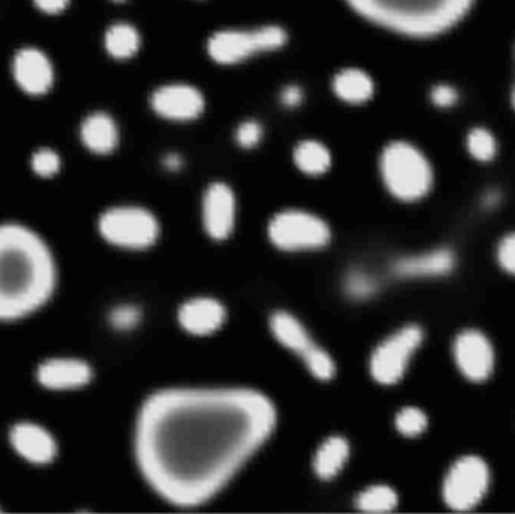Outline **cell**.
I'll return each instance as SVG.
<instances>
[{
  "instance_id": "cell-38",
  "label": "cell",
  "mask_w": 515,
  "mask_h": 514,
  "mask_svg": "<svg viewBox=\"0 0 515 514\" xmlns=\"http://www.w3.org/2000/svg\"><path fill=\"white\" fill-rule=\"evenodd\" d=\"M514 59H515V44H514Z\"/></svg>"
},
{
  "instance_id": "cell-8",
  "label": "cell",
  "mask_w": 515,
  "mask_h": 514,
  "mask_svg": "<svg viewBox=\"0 0 515 514\" xmlns=\"http://www.w3.org/2000/svg\"><path fill=\"white\" fill-rule=\"evenodd\" d=\"M270 329L273 337L282 347L302 359L303 364L315 379L323 382L333 379L336 365L332 356L315 343L308 329L293 314L285 311L273 314L270 319Z\"/></svg>"
},
{
  "instance_id": "cell-20",
  "label": "cell",
  "mask_w": 515,
  "mask_h": 514,
  "mask_svg": "<svg viewBox=\"0 0 515 514\" xmlns=\"http://www.w3.org/2000/svg\"><path fill=\"white\" fill-rule=\"evenodd\" d=\"M350 459V444L342 436H330L321 442L312 460V469L321 480H333Z\"/></svg>"
},
{
  "instance_id": "cell-25",
  "label": "cell",
  "mask_w": 515,
  "mask_h": 514,
  "mask_svg": "<svg viewBox=\"0 0 515 514\" xmlns=\"http://www.w3.org/2000/svg\"><path fill=\"white\" fill-rule=\"evenodd\" d=\"M467 153L478 160V162H491L496 157L499 145L496 135L487 127L476 126L467 132L466 135Z\"/></svg>"
},
{
  "instance_id": "cell-37",
  "label": "cell",
  "mask_w": 515,
  "mask_h": 514,
  "mask_svg": "<svg viewBox=\"0 0 515 514\" xmlns=\"http://www.w3.org/2000/svg\"><path fill=\"white\" fill-rule=\"evenodd\" d=\"M115 4H122V2H127V0H112Z\"/></svg>"
},
{
  "instance_id": "cell-14",
  "label": "cell",
  "mask_w": 515,
  "mask_h": 514,
  "mask_svg": "<svg viewBox=\"0 0 515 514\" xmlns=\"http://www.w3.org/2000/svg\"><path fill=\"white\" fill-rule=\"evenodd\" d=\"M14 82L25 94L43 97L55 85V67L49 55L34 46L17 50L11 62Z\"/></svg>"
},
{
  "instance_id": "cell-22",
  "label": "cell",
  "mask_w": 515,
  "mask_h": 514,
  "mask_svg": "<svg viewBox=\"0 0 515 514\" xmlns=\"http://www.w3.org/2000/svg\"><path fill=\"white\" fill-rule=\"evenodd\" d=\"M103 44L110 58L116 61H128L135 58L141 50V32L132 23H112L104 32Z\"/></svg>"
},
{
  "instance_id": "cell-6",
  "label": "cell",
  "mask_w": 515,
  "mask_h": 514,
  "mask_svg": "<svg viewBox=\"0 0 515 514\" xmlns=\"http://www.w3.org/2000/svg\"><path fill=\"white\" fill-rule=\"evenodd\" d=\"M101 239L122 251H144L159 240L160 225L154 213L139 205H113L97 221Z\"/></svg>"
},
{
  "instance_id": "cell-31",
  "label": "cell",
  "mask_w": 515,
  "mask_h": 514,
  "mask_svg": "<svg viewBox=\"0 0 515 514\" xmlns=\"http://www.w3.org/2000/svg\"><path fill=\"white\" fill-rule=\"evenodd\" d=\"M430 101L434 108L449 111L454 109L460 101V92L451 83L439 82L431 86Z\"/></svg>"
},
{
  "instance_id": "cell-5",
  "label": "cell",
  "mask_w": 515,
  "mask_h": 514,
  "mask_svg": "<svg viewBox=\"0 0 515 514\" xmlns=\"http://www.w3.org/2000/svg\"><path fill=\"white\" fill-rule=\"evenodd\" d=\"M290 35L284 26L276 23L238 26L214 31L207 38L208 58L223 67L240 65L258 56L278 52L287 46Z\"/></svg>"
},
{
  "instance_id": "cell-29",
  "label": "cell",
  "mask_w": 515,
  "mask_h": 514,
  "mask_svg": "<svg viewBox=\"0 0 515 514\" xmlns=\"http://www.w3.org/2000/svg\"><path fill=\"white\" fill-rule=\"evenodd\" d=\"M398 432L406 438H416L427 429L428 420L424 412L418 407H404L395 418Z\"/></svg>"
},
{
  "instance_id": "cell-24",
  "label": "cell",
  "mask_w": 515,
  "mask_h": 514,
  "mask_svg": "<svg viewBox=\"0 0 515 514\" xmlns=\"http://www.w3.org/2000/svg\"><path fill=\"white\" fill-rule=\"evenodd\" d=\"M398 504V496L392 487L375 484L359 493L356 505L365 513H388Z\"/></svg>"
},
{
  "instance_id": "cell-28",
  "label": "cell",
  "mask_w": 515,
  "mask_h": 514,
  "mask_svg": "<svg viewBox=\"0 0 515 514\" xmlns=\"http://www.w3.org/2000/svg\"><path fill=\"white\" fill-rule=\"evenodd\" d=\"M29 166L34 175H37L41 180H52L61 174L62 159L58 151L49 147H41L32 153Z\"/></svg>"
},
{
  "instance_id": "cell-15",
  "label": "cell",
  "mask_w": 515,
  "mask_h": 514,
  "mask_svg": "<svg viewBox=\"0 0 515 514\" xmlns=\"http://www.w3.org/2000/svg\"><path fill=\"white\" fill-rule=\"evenodd\" d=\"M237 199L223 181H214L202 196V224L205 233L217 242L228 239L235 227Z\"/></svg>"
},
{
  "instance_id": "cell-1",
  "label": "cell",
  "mask_w": 515,
  "mask_h": 514,
  "mask_svg": "<svg viewBox=\"0 0 515 514\" xmlns=\"http://www.w3.org/2000/svg\"><path fill=\"white\" fill-rule=\"evenodd\" d=\"M276 421L270 398L253 389H163L136 418L139 472L171 504H204L269 441Z\"/></svg>"
},
{
  "instance_id": "cell-33",
  "label": "cell",
  "mask_w": 515,
  "mask_h": 514,
  "mask_svg": "<svg viewBox=\"0 0 515 514\" xmlns=\"http://www.w3.org/2000/svg\"><path fill=\"white\" fill-rule=\"evenodd\" d=\"M279 100H281L285 108L296 109L299 108L303 100H305V92H303L302 86L296 85V83H290V85H285L284 88L281 89Z\"/></svg>"
},
{
  "instance_id": "cell-10",
  "label": "cell",
  "mask_w": 515,
  "mask_h": 514,
  "mask_svg": "<svg viewBox=\"0 0 515 514\" xmlns=\"http://www.w3.org/2000/svg\"><path fill=\"white\" fill-rule=\"evenodd\" d=\"M7 442L14 456L32 468H49L61 456L59 439L49 427L38 421H14L8 427Z\"/></svg>"
},
{
  "instance_id": "cell-13",
  "label": "cell",
  "mask_w": 515,
  "mask_h": 514,
  "mask_svg": "<svg viewBox=\"0 0 515 514\" xmlns=\"http://www.w3.org/2000/svg\"><path fill=\"white\" fill-rule=\"evenodd\" d=\"M154 114L171 123L199 120L207 108L204 92L187 82H168L157 86L150 95Z\"/></svg>"
},
{
  "instance_id": "cell-19",
  "label": "cell",
  "mask_w": 515,
  "mask_h": 514,
  "mask_svg": "<svg viewBox=\"0 0 515 514\" xmlns=\"http://www.w3.org/2000/svg\"><path fill=\"white\" fill-rule=\"evenodd\" d=\"M332 91L345 105L362 106L375 95V80L360 67H344L333 74Z\"/></svg>"
},
{
  "instance_id": "cell-11",
  "label": "cell",
  "mask_w": 515,
  "mask_h": 514,
  "mask_svg": "<svg viewBox=\"0 0 515 514\" xmlns=\"http://www.w3.org/2000/svg\"><path fill=\"white\" fill-rule=\"evenodd\" d=\"M94 367L79 356L55 355L41 359L34 368L38 388L52 394H73L94 382Z\"/></svg>"
},
{
  "instance_id": "cell-23",
  "label": "cell",
  "mask_w": 515,
  "mask_h": 514,
  "mask_svg": "<svg viewBox=\"0 0 515 514\" xmlns=\"http://www.w3.org/2000/svg\"><path fill=\"white\" fill-rule=\"evenodd\" d=\"M294 165L309 177H320L332 168V151L318 139H302L293 150Z\"/></svg>"
},
{
  "instance_id": "cell-17",
  "label": "cell",
  "mask_w": 515,
  "mask_h": 514,
  "mask_svg": "<svg viewBox=\"0 0 515 514\" xmlns=\"http://www.w3.org/2000/svg\"><path fill=\"white\" fill-rule=\"evenodd\" d=\"M225 322V306L213 297H195L184 302L178 310L181 328L195 337L216 334Z\"/></svg>"
},
{
  "instance_id": "cell-30",
  "label": "cell",
  "mask_w": 515,
  "mask_h": 514,
  "mask_svg": "<svg viewBox=\"0 0 515 514\" xmlns=\"http://www.w3.org/2000/svg\"><path fill=\"white\" fill-rule=\"evenodd\" d=\"M234 136L238 147L244 148V150H252V148L258 147L261 141H263V124L258 120H253V118H247V120L241 121L238 124Z\"/></svg>"
},
{
  "instance_id": "cell-32",
  "label": "cell",
  "mask_w": 515,
  "mask_h": 514,
  "mask_svg": "<svg viewBox=\"0 0 515 514\" xmlns=\"http://www.w3.org/2000/svg\"><path fill=\"white\" fill-rule=\"evenodd\" d=\"M499 263L506 272L515 275V234L502 240L499 246Z\"/></svg>"
},
{
  "instance_id": "cell-2",
  "label": "cell",
  "mask_w": 515,
  "mask_h": 514,
  "mask_svg": "<svg viewBox=\"0 0 515 514\" xmlns=\"http://www.w3.org/2000/svg\"><path fill=\"white\" fill-rule=\"evenodd\" d=\"M61 285L49 240L20 221H0V325H19L46 311Z\"/></svg>"
},
{
  "instance_id": "cell-21",
  "label": "cell",
  "mask_w": 515,
  "mask_h": 514,
  "mask_svg": "<svg viewBox=\"0 0 515 514\" xmlns=\"http://www.w3.org/2000/svg\"><path fill=\"white\" fill-rule=\"evenodd\" d=\"M454 266L451 252L434 251L415 257L401 258L394 264V272L401 278H431L448 273Z\"/></svg>"
},
{
  "instance_id": "cell-3",
  "label": "cell",
  "mask_w": 515,
  "mask_h": 514,
  "mask_svg": "<svg viewBox=\"0 0 515 514\" xmlns=\"http://www.w3.org/2000/svg\"><path fill=\"white\" fill-rule=\"evenodd\" d=\"M345 4L369 25L424 40L460 25L475 0H345Z\"/></svg>"
},
{
  "instance_id": "cell-18",
  "label": "cell",
  "mask_w": 515,
  "mask_h": 514,
  "mask_svg": "<svg viewBox=\"0 0 515 514\" xmlns=\"http://www.w3.org/2000/svg\"><path fill=\"white\" fill-rule=\"evenodd\" d=\"M79 136L83 147L95 156L112 154L121 138L115 118L103 111L92 112L83 118Z\"/></svg>"
},
{
  "instance_id": "cell-4",
  "label": "cell",
  "mask_w": 515,
  "mask_h": 514,
  "mask_svg": "<svg viewBox=\"0 0 515 514\" xmlns=\"http://www.w3.org/2000/svg\"><path fill=\"white\" fill-rule=\"evenodd\" d=\"M378 169L384 187L400 201L424 198L434 181L433 165L427 154L407 139H394L381 148Z\"/></svg>"
},
{
  "instance_id": "cell-36",
  "label": "cell",
  "mask_w": 515,
  "mask_h": 514,
  "mask_svg": "<svg viewBox=\"0 0 515 514\" xmlns=\"http://www.w3.org/2000/svg\"><path fill=\"white\" fill-rule=\"evenodd\" d=\"M509 101H511L512 109L515 111V82L512 83L511 92H509Z\"/></svg>"
},
{
  "instance_id": "cell-39",
  "label": "cell",
  "mask_w": 515,
  "mask_h": 514,
  "mask_svg": "<svg viewBox=\"0 0 515 514\" xmlns=\"http://www.w3.org/2000/svg\"><path fill=\"white\" fill-rule=\"evenodd\" d=\"M0 510H2V508H0Z\"/></svg>"
},
{
  "instance_id": "cell-35",
  "label": "cell",
  "mask_w": 515,
  "mask_h": 514,
  "mask_svg": "<svg viewBox=\"0 0 515 514\" xmlns=\"http://www.w3.org/2000/svg\"><path fill=\"white\" fill-rule=\"evenodd\" d=\"M163 166H165L166 169H169V171H178V169L183 166V160H181V157L178 156V154L171 153L163 159Z\"/></svg>"
},
{
  "instance_id": "cell-34",
  "label": "cell",
  "mask_w": 515,
  "mask_h": 514,
  "mask_svg": "<svg viewBox=\"0 0 515 514\" xmlns=\"http://www.w3.org/2000/svg\"><path fill=\"white\" fill-rule=\"evenodd\" d=\"M38 11L47 16H58L70 7L71 0H32Z\"/></svg>"
},
{
  "instance_id": "cell-9",
  "label": "cell",
  "mask_w": 515,
  "mask_h": 514,
  "mask_svg": "<svg viewBox=\"0 0 515 514\" xmlns=\"http://www.w3.org/2000/svg\"><path fill=\"white\" fill-rule=\"evenodd\" d=\"M422 343L418 326H406L381 341L369 359V373L380 385H395L403 379L410 359Z\"/></svg>"
},
{
  "instance_id": "cell-26",
  "label": "cell",
  "mask_w": 515,
  "mask_h": 514,
  "mask_svg": "<svg viewBox=\"0 0 515 514\" xmlns=\"http://www.w3.org/2000/svg\"><path fill=\"white\" fill-rule=\"evenodd\" d=\"M106 322L112 331L119 332V334L133 332L141 325V308L135 303H116L107 313Z\"/></svg>"
},
{
  "instance_id": "cell-7",
  "label": "cell",
  "mask_w": 515,
  "mask_h": 514,
  "mask_svg": "<svg viewBox=\"0 0 515 514\" xmlns=\"http://www.w3.org/2000/svg\"><path fill=\"white\" fill-rule=\"evenodd\" d=\"M330 237L327 222L305 210H282L269 224V239L281 251H314L327 246Z\"/></svg>"
},
{
  "instance_id": "cell-12",
  "label": "cell",
  "mask_w": 515,
  "mask_h": 514,
  "mask_svg": "<svg viewBox=\"0 0 515 514\" xmlns=\"http://www.w3.org/2000/svg\"><path fill=\"white\" fill-rule=\"evenodd\" d=\"M488 483L487 465L479 457H463L446 475L443 498L454 510H470L484 498Z\"/></svg>"
},
{
  "instance_id": "cell-27",
  "label": "cell",
  "mask_w": 515,
  "mask_h": 514,
  "mask_svg": "<svg viewBox=\"0 0 515 514\" xmlns=\"http://www.w3.org/2000/svg\"><path fill=\"white\" fill-rule=\"evenodd\" d=\"M342 287H344V293L347 294V297L356 300V302L369 299L378 290L377 279L360 267H354L345 275Z\"/></svg>"
},
{
  "instance_id": "cell-16",
  "label": "cell",
  "mask_w": 515,
  "mask_h": 514,
  "mask_svg": "<svg viewBox=\"0 0 515 514\" xmlns=\"http://www.w3.org/2000/svg\"><path fill=\"white\" fill-rule=\"evenodd\" d=\"M455 361L467 379L481 382L493 370L494 355L490 341L478 331L458 335L454 346Z\"/></svg>"
}]
</instances>
